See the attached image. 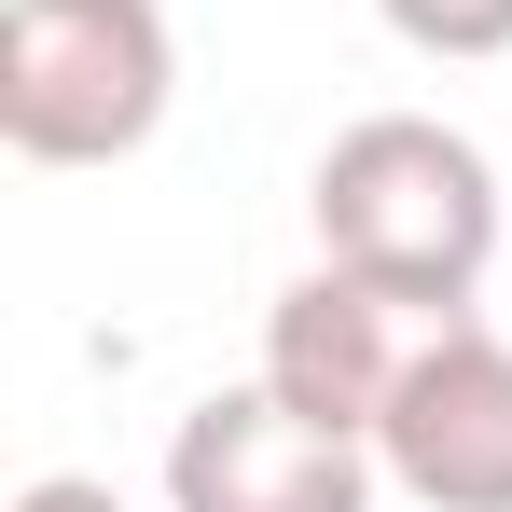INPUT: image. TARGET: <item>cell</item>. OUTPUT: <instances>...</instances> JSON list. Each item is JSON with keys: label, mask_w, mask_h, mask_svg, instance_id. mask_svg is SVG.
Wrapping results in <instances>:
<instances>
[{"label": "cell", "mask_w": 512, "mask_h": 512, "mask_svg": "<svg viewBox=\"0 0 512 512\" xmlns=\"http://www.w3.org/2000/svg\"><path fill=\"white\" fill-rule=\"evenodd\" d=\"M305 222H319V263L374 277L388 305L471 319V291L499 263V167L443 111H360L305 180Z\"/></svg>", "instance_id": "1"}, {"label": "cell", "mask_w": 512, "mask_h": 512, "mask_svg": "<svg viewBox=\"0 0 512 512\" xmlns=\"http://www.w3.org/2000/svg\"><path fill=\"white\" fill-rule=\"evenodd\" d=\"M180 97L167 0H0V139L28 167H125Z\"/></svg>", "instance_id": "2"}, {"label": "cell", "mask_w": 512, "mask_h": 512, "mask_svg": "<svg viewBox=\"0 0 512 512\" xmlns=\"http://www.w3.org/2000/svg\"><path fill=\"white\" fill-rule=\"evenodd\" d=\"M388 457L360 429L305 416L277 388H208L194 416L167 429V512H374Z\"/></svg>", "instance_id": "3"}, {"label": "cell", "mask_w": 512, "mask_h": 512, "mask_svg": "<svg viewBox=\"0 0 512 512\" xmlns=\"http://www.w3.org/2000/svg\"><path fill=\"white\" fill-rule=\"evenodd\" d=\"M374 457L416 512H512V346L485 319H429L374 416Z\"/></svg>", "instance_id": "4"}, {"label": "cell", "mask_w": 512, "mask_h": 512, "mask_svg": "<svg viewBox=\"0 0 512 512\" xmlns=\"http://www.w3.org/2000/svg\"><path fill=\"white\" fill-rule=\"evenodd\" d=\"M402 319H416V305H388L374 277H346V263H305V277L263 305V388L374 443L388 388H402V360H416V333H402Z\"/></svg>", "instance_id": "5"}, {"label": "cell", "mask_w": 512, "mask_h": 512, "mask_svg": "<svg viewBox=\"0 0 512 512\" xmlns=\"http://www.w3.org/2000/svg\"><path fill=\"white\" fill-rule=\"evenodd\" d=\"M416 56H443V70H471V56H512V0H374Z\"/></svg>", "instance_id": "6"}, {"label": "cell", "mask_w": 512, "mask_h": 512, "mask_svg": "<svg viewBox=\"0 0 512 512\" xmlns=\"http://www.w3.org/2000/svg\"><path fill=\"white\" fill-rule=\"evenodd\" d=\"M14 512H125L97 471H42V485H14Z\"/></svg>", "instance_id": "7"}]
</instances>
